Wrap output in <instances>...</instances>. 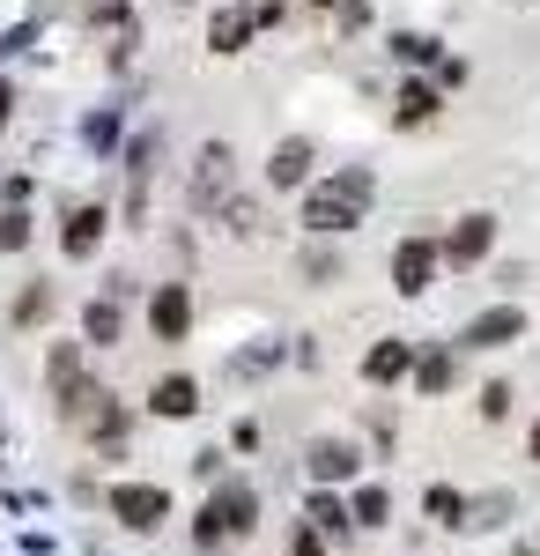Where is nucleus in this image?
<instances>
[{"label": "nucleus", "mask_w": 540, "mask_h": 556, "mask_svg": "<svg viewBox=\"0 0 540 556\" xmlns=\"http://www.w3.org/2000/svg\"><path fill=\"white\" fill-rule=\"evenodd\" d=\"M304 178H311V141H304V134L274 141V156H267V186H282V193H290V186H304Z\"/></svg>", "instance_id": "12"}, {"label": "nucleus", "mask_w": 540, "mask_h": 556, "mask_svg": "<svg viewBox=\"0 0 540 556\" xmlns=\"http://www.w3.org/2000/svg\"><path fill=\"white\" fill-rule=\"evenodd\" d=\"M82 134H89V149H112V141H119V112H97Z\"/></svg>", "instance_id": "28"}, {"label": "nucleus", "mask_w": 540, "mask_h": 556, "mask_svg": "<svg viewBox=\"0 0 540 556\" xmlns=\"http://www.w3.org/2000/svg\"><path fill=\"white\" fill-rule=\"evenodd\" d=\"M149 327H156V342H185V327H193V290H185V282H164V290L149 298Z\"/></svg>", "instance_id": "9"}, {"label": "nucleus", "mask_w": 540, "mask_h": 556, "mask_svg": "<svg viewBox=\"0 0 540 556\" xmlns=\"http://www.w3.org/2000/svg\"><path fill=\"white\" fill-rule=\"evenodd\" d=\"M252 30H259V8H222V15L208 23V52H222V60H230V52H245Z\"/></svg>", "instance_id": "14"}, {"label": "nucleus", "mask_w": 540, "mask_h": 556, "mask_svg": "<svg viewBox=\"0 0 540 556\" xmlns=\"http://www.w3.org/2000/svg\"><path fill=\"white\" fill-rule=\"evenodd\" d=\"M452 379H459L452 349H415V386L422 393H452Z\"/></svg>", "instance_id": "16"}, {"label": "nucleus", "mask_w": 540, "mask_h": 556, "mask_svg": "<svg viewBox=\"0 0 540 556\" xmlns=\"http://www.w3.org/2000/svg\"><path fill=\"white\" fill-rule=\"evenodd\" d=\"M363 23H371V8L363 0H340V30H363Z\"/></svg>", "instance_id": "32"}, {"label": "nucleus", "mask_w": 540, "mask_h": 556, "mask_svg": "<svg viewBox=\"0 0 540 556\" xmlns=\"http://www.w3.org/2000/svg\"><path fill=\"white\" fill-rule=\"evenodd\" d=\"M511 519V497H466V527H503Z\"/></svg>", "instance_id": "25"}, {"label": "nucleus", "mask_w": 540, "mask_h": 556, "mask_svg": "<svg viewBox=\"0 0 540 556\" xmlns=\"http://www.w3.org/2000/svg\"><path fill=\"white\" fill-rule=\"evenodd\" d=\"M422 513L437 519V527H466V497H459L452 482H437V490H429V497H422Z\"/></svg>", "instance_id": "21"}, {"label": "nucleus", "mask_w": 540, "mask_h": 556, "mask_svg": "<svg viewBox=\"0 0 540 556\" xmlns=\"http://www.w3.org/2000/svg\"><path fill=\"white\" fill-rule=\"evenodd\" d=\"M371 193H377V178L363 172V164L319 178V186L304 193V230H311V238H340V230H356L363 208H371Z\"/></svg>", "instance_id": "1"}, {"label": "nucleus", "mask_w": 540, "mask_h": 556, "mask_svg": "<svg viewBox=\"0 0 540 556\" xmlns=\"http://www.w3.org/2000/svg\"><path fill=\"white\" fill-rule=\"evenodd\" d=\"M23 245H30V215L0 208V253H23Z\"/></svg>", "instance_id": "26"}, {"label": "nucleus", "mask_w": 540, "mask_h": 556, "mask_svg": "<svg viewBox=\"0 0 540 556\" xmlns=\"http://www.w3.org/2000/svg\"><path fill=\"white\" fill-rule=\"evenodd\" d=\"M104 505H112V519H119V527L156 534V527L170 519V490H164V482H112V497H104Z\"/></svg>", "instance_id": "3"}, {"label": "nucleus", "mask_w": 540, "mask_h": 556, "mask_svg": "<svg viewBox=\"0 0 540 556\" xmlns=\"http://www.w3.org/2000/svg\"><path fill=\"white\" fill-rule=\"evenodd\" d=\"M274 364H282V342H252V349L230 356V379H259V371H274Z\"/></svg>", "instance_id": "20"}, {"label": "nucleus", "mask_w": 540, "mask_h": 556, "mask_svg": "<svg viewBox=\"0 0 540 556\" xmlns=\"http://www.w3.org/2000/svg\"><path fill=\"white\" fill-rule=\"evenodd\" d=\"M149 408H156L164 424H185V416L201 408V386L185 379V371H170V379H156V386H149Z\"/></svg>", "instance_id": "11"}, {"label": "nucleus", "mask_w": 540, "mask_h": 556, "mask_svg": "<svg viewBox=\"0 0 540 556\" xmlns=\"http://www.w3.org/2000/svg\"><path fill=\"white\" fill-rule=\"evenodd\" d=\"M518 556H540V542H518Z\"/></svg>", "instance_id": "35"}, {"label": "nucleus", "mask_w": 540, "mask_h": 556, "mask_svg": "<svg viewBox=\"0 0 540 556\" xmlns=\"http://www.w3.org/2000/svg\"><path fill=\"white\" fill-rule=\"evenodd\" d=\"M319 8H340V0H319Z\"/></svg>", "instance_id": "36"}, {"label": "nucleus", "mask_w": 540, "mask_h": 556, "mask_svg": "<svg viewBox=\"0 0 540 556\" xmlns=\"http://www.w3.org/2000/svg\"><path fill=\"white\" fill-rule=\"evenodd\" d=\"M52 304H60V290H52V282H30V290L15 298V327H38V319H52Z\"/></svg>", "instance_id": "22"}, {"label": "nucleus", "mask_w": 540, "mask_h": 556, "mask_svg": "<svg viewBox=\"0 0 540 556\" xmlns=\"http://www.w3.org/2000/svg\"><path fill=\"white\" fill-rule=\"evenodd\" d=\"M511 401H518V393H511L503 379H489V386H481V416H489V424H497V416H511Z\"/></svg>", "instance_id": "27"}, {"label": "nucleus", "mask_w": 540, "mask_h": 556, "mask_svg": "<svg viewBox=\"0 0 540 556\" xmlns=\"http://www.w3.org/2000/svg\"><path fill=\"white\" fill-rule=\"evenodd\" d=\"M8 112H15V89L0 83V127H8Z\"/></svg>", "instance_id": "34"}, {"label": "nucleus", "mask_w": 540, "mask_h": 556, "mask_svg": "<svg viewBox=\"0 0 540 556\" xmlns=\"http://www.w3.org/2000/svg\"><path fill=\"white\" fill-rule=\"evenodd\" d=\"M408 371H415V342H377L363 356V379L371 386H393V379H408Z\"/></svg>", "instance_id": "15"}, {"label": "nucleus", "mask_w": 540, "mask_h": 556, "mask_svg": "<svg viewBox=\"0 0 540 556\" xmlns=\"http://www.w3.org/2000/svg\"><path fill=\"white\" fill-rule=\"evenodd\" d=\"M30 38H38V23H23V30H8V38H0V60H8V52H23Z\"/></svg>", "instance_id": "33"}, {"label": "nucleus", "mask_w": 540, "mask_h": 556, "mask_svg": "<svg viewBox=\"0 0 540 556\" xmlns=\"http://www.w3.org/2000/svg\"><path fill=\"white\" fill-rule=\"evenodd\" d=\"M304 275H311V282H333V275H340V260H333L326 245H311V253H304Z\"/></svg>", "instance_id": "29"}, {"label": "nucleus", "mask_w": 540, "mask_h": 556, "mask_svg": "<svg viewBox=\"0 0 540 556\" xmlns=\"http://www.w3.org/2000/svg\"><path fill=\"white\" fill-rule=\"evenodd\" d=\"M290 556H326V542H319V527H296V534H290Z\"/></svg>", "instance_id": "30"}, {"label": "nucleus", "mask_w": 540, "mask_h": 556, "mask_svg": "<svg viewBox=\"0 0 540 556\" xmlns=\"http://www.w3.org/2000/svg\"><path fill=\"white\" fill-rule=\"evenodd\" d=\"M489 245H497V215H459L437 253L452 260V267H474V260H489Z\"/></svg>", "instance_id": "8"}, {"label": "nucleus", "mask_w": 540, "mask_h": 556, "mask_svg": "<svg viewBox=\"0 0 540 556\" xmlns=\"http://www.w3.org/2000/svg\"><path fill=\"white\" fill-rule=\"evenodd\" d=\"M437 89H466V60H437Z\"/></svg>", "instance_id": "31"}, {"label": "nucleus", "mask_w": 540, "mask_h": 556, "mask_svg": "<svg viewBox=\"0 0 540 556\" xmlns=\"http://www.w3.org/2000/svg\"><path fill=\"white\" fill-rule=\"evenodd\" d=\"M393 52H400V60H415V67H429V60H445L429 30H400V38H393Z\"/></svg>", "instance_id": "24"}, {"label": "nucleus", "mask_w": 540, "mask_h": 556, "mask_svg": "<svg viewBox=\"0 0 540 556\" xmlns=\"http://www.w3.org/2000/svg\"><path fill=\"white\" fill-rule=\"evenodd\" d=\"M393 119H400V127H429V119H437V89H429V83H400Z\"/></svg>", "instance_id": "17"}, {"label": "nucleus", "mask_w": 540, "mask_h": 556, "mask_svg": "<svg viewBox=\"0 0 540 556\" xmlns=\"http://www.w3.org/2000/svg\"><path fill=\"white\" fill-rule=\"evenodd\" d=\"M82 342L89 349H112V342H119V304H112V298H97L82 312Z\"/></svg>", "instance_id": "19"}, {"label": "nucleus", "mask_w": 540, "mask_h": 556, "mask_svg": "<svg viewBox=\"0 0 540 556\" xmlns=\"http://www.w3.org/2000/svg\"><path fill=\"white\" fill-rule=\"evenodd\" d=\"M104 223H112V215L97 208V201H82V208H67V230H60V245H67L75 260H89L97 245H104Z\"/></svg>", "instance_id": "13"}, {"label": "nucleus", "mask_w": 540, "mask_h": 556, "mask_svg": "<svg viewBox=\"0 0 540 556\" xmlns=\"http://www.w3.org/2000/svg\"><path fill=\"white\" fill-rule=\"evenodd\" d=\"M459 342H466V349H511V342H526V304H489V312H474Z\"/></svg>", "instance_id": "6"}, {"label": "nucleus", "mask_w": 540, "mask_h": 556, "mask_svg": "<svg viewBox=\"0 0 540 556\" xmlns=\"http://www.w3.org/2000/svg\"><path fill=\"white\" fill-rule=\"evenodd\" d=\"M304 527H319V534H348L356 519H348V497H333V490H311V505H304Z\"/></svg>", "instance_id": "18"}, {"label": "nucleus", "mask_w": 540, "mask_h": 556, "mask_svg": "<svg viewBox=\"0 0 540 556\" xmlns=\"http://www.w3.org/2000/svg\"><path fill=\"white\" fill-rule=\"evenodd\" d=\"M304 468H311V482H319V490H333V482H348V475L363 468V453H356L348 438H319V445L304 453Z\"/></svg>", "instance_id": "10"}, {"label": "nucleus", "mask_w": 540, "mask_h": 556, "mask_svg": "<svg viewBox=\"0 0 540 556\" xmlns=\"http://www.w3.org/2000/svg\"><path fill=\"white\" fill-rule=\"evenodd\" d=\"M252 527H259V497H252V482H230V490H215L201 519H193V542L201 549H222V542H245Z\"/></svg>", "instance_id": "2"}, {"label": "nucleus", "mask_w": 540, "mask_h": 556, "mask_svg": "<svg viewBox=\"0 0 540 556\" xmlns=\"http://www.w3.org/2000/svg\"><path fill=\"white\" fill-rule=\"evenodd\" d=\"M437 245H429V238H400V245H393V290H400V298H422V290H429V275H437Z\"/></svg>", "instance_id": "7"}, {"label": "nucleus", "mask_w": 540, "mask_h": 556, "mask_svg": "<svg viewBox=\"0 0 540 556\" xmlns=\"http://www.w3.org/2000/svg\"><path fill=\"white\" fill-rule=\"evenodd\" d=\"M230 164H237V156H230L222 141H208V149H201V164H193V208H201V215L230 208V178H237Z\"/></svg>", "instance_id": "5"}, {"label": "nucleus", "mask_w": 540, "mask_h": 556, "mask_svg": "<svg viewBox=\"0 0 540 556\" xmlns=\"http://www.w3.org/2000/svg\"><path fill=\"white\" fill-rule=\"evenodd\" d=\"M156 156H164V134L141 127L126 141V223H141L149 215V178H156Z\"/></svg>", "instance_id": "4"}, {"label": "nucleus", "mask_w": 540, "mask_h": 556, "mask_svg": "<svg viewBox=\"0 0 540 556\" xmlns=\"http://www.w3.org/2000/svg\"><path fill=\"white\" fill-rule=\"evenodd\" d=\"M348 513H356V527H385V513H393V497H385V490H377V482H363V490H356V505H348Z\"/></svg>", "instance_id": "23"}]
</instances>
